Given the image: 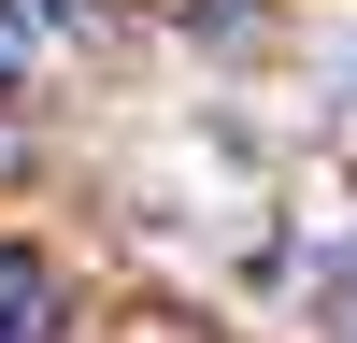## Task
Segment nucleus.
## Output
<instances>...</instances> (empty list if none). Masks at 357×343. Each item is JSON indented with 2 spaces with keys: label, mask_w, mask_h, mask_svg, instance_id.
I'll use <instances>...</instances> for the list:
<instances>
[{
  "label": "nucleus",
  "mask_w": 357,
  "mask_h": 343,
  "mask_svg": "<svg viewBox=\"0 0 357 343\" xmlns=\"http://www.w3.org/2000/svg\"><path fill=\"white\" fill-rule=\"evenodd\" d=\"M0 343H72V286L29 243H0Z\"/></svg>",
  "instance_id": "obj_1"
}]
</instances>
